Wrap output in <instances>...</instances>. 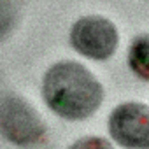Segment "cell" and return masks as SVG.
I'll use <instances>...</instances> for the list:
<instances>
[{"label":"cell","instance_id":"8992f818","mask_svg":"<svg viewBox=\"0 0 149 149\" xmlns=\"http://www.w3.org/2000/svg\"><path fill=\"white\" fill-rule=\"evenodd\" d=\"M18 23V6L14 0H0V40L6 39Z\"/></svg>","mask_w":149,"mask_h":149},{"label":"cell","instance_id":"277c9868","mask_svg":"<svg viewBox=\"0 0 149 149\" xmlns=\"http://www.w3.org/2000/svg\"><path fill=\"white\" fill-rule=\"evenodd\" d=\"M109 133L125 149H149V107L123 102L109 114Z\"/></svg>","mask_w":149,"mask_h":149},{"label":"cell","instance_id":"3957f363","mask_svg":"<svg viewBox=\"0 0 149 149\" xmlns=\"http://www.w3.org/2000/svg\"><path fill=\"white\" fill-rule=\"evenodd\" d=\"M70 46L79 54L104 61L109 60L119 46V32L116 25L98 14L79 18L70 28Z\"/></svg>","mask_w":149,"mask_h":149},{"label":"cell","instance_id":"7a4b0ae2","mask_svg":"<svg viewBox=\"0 0 149 149\" xmlns=\"http://www.w3.org/2000/svg\"><path fill=\"white\" fill-rule=\"evenodd\" d=\"M46 123L23 97L0 95V135L19 147L39 144L46 137Z\"/></svg>","mask_w":149,"mask_h":149},{"label":"cell","instance_id":"52a82bcc","mask_svg":"<svg viewBox=\"0 0 149 149\" xmlns=\"http://www.w3.org/2000/svg\"><path fill=\"white\" fill-rule=\"evenodd\" d=\"M68 149H114L104 137H83L68 146Z\"/></svg>","mask_w":149,"mask_h":149},{"label":"cell","instance_id":"6da1fadb","mask_svg":"<svg viewBox=\"0 0 149 149\" xmlns=\"http://www.w3.org/2000/svg\"><path fill=\"white\" fill-rule=\"evenodd\" d=\"M42 98L56 116L68 121H83L102 105L104 86L84 65L63 60L46 70Z\"/></svg>","mask_w":149,"mask_h":149},{"label":"cell","instance_id":"5b68a950","mask_svg":"<svg viewBox=\"0 0 149 149\" xmlns=\"http://www.w3.org/2000/svg\"><path fill=\"white\" fill-rule=\"evenodd\" d=\"M126 60L135 76L149 83V33H142L132 40Z\"/></svg>","mask_w":149,"mask_h":149}]
</instances>
